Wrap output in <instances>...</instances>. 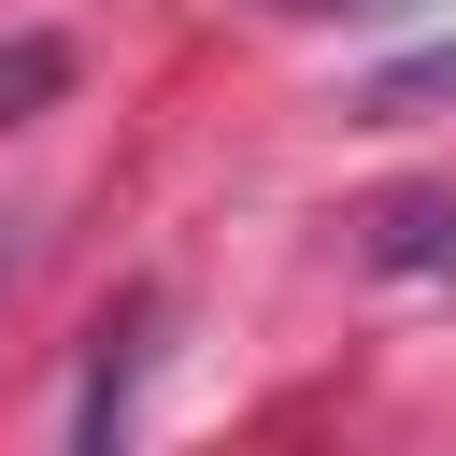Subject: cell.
<instances>
[{
	"mask_svg": "<svg viewBox=\"0 0 456 456\" xmlns=\"http://www.w3.org/2000/svg\"><path fill=\"white\" fill-rule=\"evenodd\" d=\"M128 342H142V299H128V314L100 328V370H86V413H71L86 442H114V428H128Z\"/></svg>",
	"mask_w": 456,
	"mask_h": 456,
	"instance_id": "obj_2",
	"label": "cell"
},
{
	"mask_svg": "<svg viewBox=\"0 0 456 456\" xmlns=\"http://www.w3.org/2000/svg\"><path fill=\"white\" fill-rule=\"evenodd\" d=\"M57 71H71V57H57V43H14V57H0V114H28V100H43V86H57Z\"/></svg>",
	"mask_w": 456,
	"mask_h": 456,
	"instance_id": "obj_3",
	"label": "cell"
},
{
	"mask_svg": "<svg viewBox=\"0 0 456 456\" xmlns=\"http://www.w3.org/2000/svg\"><path fill=\"white\" fill-rule=\"evenodd\" d=\"M370 256H385V271H456V200H428V185L385 200V214H370Z\"/></svg>",
	"mask_w": 456,
	"mask_h": 456,
	"instance_id": "obj_1",
	"label": "cell"
}]
</instances>
